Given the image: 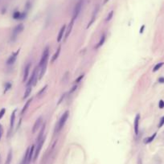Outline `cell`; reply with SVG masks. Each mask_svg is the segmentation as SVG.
Here are the masks:
<instances>
[{"instance_id":"obj_1","label":"cell","mask_w":164,"mask_h":164,"mask_svg":"<svg viewBox=\"0 0 164 164\" xmlns=\"http://www.w3.org/2000/svg\"><path fill=\"white\" fill-rule=\"evenodd\" d=\"M69 111H66L64 112V114L61 116L60 119L59 120V122L57 124V126H56V129H55V133H59L60 131L63 129V127L64 126V124L66 122L68 118H69Z\"/></svg>"},{"instance_id":"obj_2","label":"cell","mask_w":164,"mask_h":164,"mask_svg":"<svg viewBox=\"0 0 164 164\" xmlns=\"http://www.w3.org/2000/svg\"><path fill=\"white\" fill-rule=\"evenodd\" d=\"M83 5H84V0H79L77 3L76 4L74 10H73V20H75L78 17V15H80V13L81 11L82 7H83Z\"/></svg>"},{"instance_id":"obj_3","label":"cell","mask_w":164,"mask_h":164,"mask_svg":"<svg viewBox=\"0 0 164 164\" xmlns=\"http://www.w3.org/2000/svg\"><path fill=\"white\" fill-rule=\"evenodd\" d=\"M23 28H24L23 25L22 23H20V24H18L13 29L12 34H11V39L12 41H15L16 40V38L18 37V36L23 31Z\"/></svg>"},{"instance_id":"obj_4","label":"cell","mask_w":164,"mask_h":164,"mask_svg":"<svg viewBox=\"0 0 164 164\" xmlns=\"http://www.w3.org/2000/svg\"><path fill=\"white\" fill-rule=\"evenodd\" d=\"M48 56H49V47H47L44 50V52L42 54V56H41V59H40V61L39 64V69L41 68L42 66H44V64H47Z\"/></svg>"},{"instance_id":"obj_5","label":"cell","mask_w":164,"mask_h":164,"mask_svg":"<svg viewBox=\"0 0 164 164\" xmlns=\"http://www.w3.org/2000/svg\"><path fill=\"white\" fill-rule=\"evenodd\" d=\"M44 138H43L40 141L37 142V146H36V151H35L34 156H33V161H34V162L37 159V158H38V156H39V155H40V151H41V149H42V146H43V145H44Z\"/></svg>"},{"instance_id":"obj_6","label":"cell","mask_w":164,"mask_h":164,"mask_svg":"<svg viewBox=\"0 0 164 164\" xmlns=\"http://www.w3.org/2000/svg\"><path fill=\"white\" fill-rule=\"evenodd\" d=\"M19 53H20V50H18L17 52H15V53H13V54L7 59V65H11V64H13L15 62L16 59H17V56H18Z\"/></svg>"},{"instance_id":"obj_7","label":"cell","mask_w":164,"mask_h":164,"mask_svg":"<svg viewBox=\"0 0 164 164\" xmlns=\"http://www.w3.org/2000/svg\"><path fill=\"white\" fill-rule=\"evenodd\" d=\"M37 69H38V68H36V69H34L33 73H32V75L31 76L30 79H29V80H28V81H27V86H30V85H31L32 84H33L34 80L37 78Z\"/></svg>"},{"instance_id":"obj_8","label":"cell","mask_w":164,"mask_h":164,"mask_svg":"<svg viewBox=\"0 0 164 164\" xmlns=\"http://www.w3.org/2000/svg\"><path fill=\"white\" fill-rule=\"evenodd\" d=\"M42 122H43V118H42V117H40L36 122H35V123H34V126H33V127H32V134H35L36 131H37V129L40 128V125L42 124Z\"/></svg>"},{"instance_id":"obj_9","label":"cell","mask_w":164,"mask_h":164,"mask_svg":"<svg viewBox=\"0 0 164 164\" xmlns=\"http://www.w3.org/2000/svg\"><path fill=\"white\" fill-rule=\"evenodd\" d=\"M74 21L75 20H72V21H71V23L69 24V26H68V28L65 30V36H64V40H66L68 38H69V35H70V33H71V31H72V29H73V24H74Z\"/></svg>"},{"instance_id":"obj_10","label":"cell","mask_w":164,"mask_h":164,"mask_svg":"<svg viewBox=\"0 0 164 164\" xmlns=\"http://www.w3.org/2000/svg\"><path fill=\"white\" fill-rule=\"evenodd\" d=\"M139 121H140V114H137L135 119H134V133L136 135L138 134V128H139Z\"/></svg>"},{"instance_id":"obj_11","label":"cell","mask_w":164,"mask_h":164,"mask_svg":"<svg viewBox=\"0 0 164 164\" xmlns=\"http://www.w3.org/2000/svg\"><path fill=\"white\" fill-rule=\"evenodd\" d=\"M30 69H31V63H28V64L26 65L25 69H24V74H23V82L27 81V78H28Z\"/></svg>"},{"instance_id":"obj_12","label":"cell","mask_w":164,"mask_h":164,"mask_svg":"<svg viewBox=\"0 0 164 164\" xmlns=\"http://www.w3.org/2000/svg\"><path fill=\"white\" fill-rule=\"evenodd\" d=\"M98 11H99V6H97L96 8H95V10H94V11H93V13L91 21L89 22V23L88 26H87V28H89V27L93 24V23L95 21V20H96V16H97V13H98Z\"/></svg>"},{"instance_id":"obj_13","label":"cell","mask_w":164,"mask_h":164,"mask_svg":"<svg viewBox=\"0 0 164 164\" xmlns=\"http://www.w3.org/2000/svg\"><path fill=\"white\" fill-rule=\"evenodd\" d=\"M65 30H66V26L64 25L61 29L60 30V32H59V35H58V37H57V42H60L64 37V35L65 33Z\"/></svg>"},{"instance_id":"obj_14","label":"cell","mask_w":164,"mask_h":164,"mask_svg":"<svg viewBox=\"0 0 164 164\" xmlns=\"http://www.w3.org/2000/svg\"><path fill=\"white\" fill-rule=\"evenodd\" d=\"M34 150H35V146H31V147H30L29 150V154H28V160H27V164H29L32 159H33V155H34Z\"/></svg>"},{"instance_id":"obj_15","label":"cell","mask_w":164,"mask_h":164,"mask_svg":"<svg viewBox=\"0 0 164 164\" xmlns=\"http://www.w3.org/2000/svg\"><path fill=\"white\" fill-rule=\"evenodd\" d=\"M29 150H30V147L29 148L27 149L25 154H24V156L20 162V164H27V160H28V154H29Z\"/></svg>"},{"instance_id":"obj_16","label":"cell","mask_w":164,"mask_h":164,"mask_svg":"<svg viewBox=\"0 0 164 164\" xmlns=\"http://www.w3.org/2000/svg\"><path fill=\"white\" fill-rule=\"evenodd\" d=\"M15 112H16V110H14V112L11 113V122H10V128H11V129H12L13 127H14L15 120Z\"/></svg>"},{"instance_id":"obj_17","label":"cell","mask_w":164,"mask_h":164,"mask_svg":"<svg viewBox=\"0 0 164 164\" xmlns=\"http://www.w3.org/2000/svg\"><path fill=\"white\" fill-rule=\"evenodd\" d=\"M31 101H32V98L29 99V100L26 102V104L24 105V106H23V109H22V111H21V114H22V115H23V114H24V113L27 111V108L29 107V105H30Z\"/></svg>"},{"instance_id":"obj_18","label":"cell","mask_w":164,"mask_h":164,"mask_svg":"<svg viewBox=\"0 0 164 164\" xmlns=\"http://www.w3.org/2000/svg\"><path fill=\"white\" fill-rule=\"evenodd\" d=\"M60 49H61V47L60 46V47H58V49L56 50V52H55V54L53 55L52 58V60H51V62H52V63H53V62H54L55 60H56V59L58 58L59 54H60Z\"/></svg>"},{"instance_id":"obj_19","label":"cell","mask_w":164,"mask_h":164,"mask_svg":"<svg viewBox=\"0 0 164 164\" xmlns=\"http://www.w3.org/2000/svg\"><path fill=\"white\" fill-rule=\"evenodd\" d=\"M11 160H12V151L10 150V151L7 155V160L5 162V164H11Z\"/></svg>"},{"instance_id":"obj_20","label":"cell","mask_w":164,"mask_h":164,"mask_svg":"<svg viewBox=\"0 0 164 164\" xmlns=\"http://www.w3.org/2000/svg\"><path fill=\"white\" fill-rule=\"evenodd\" d=\"M44 129H45V125H44V126H43V128L41 129V130H40V134H39V136L37 137V142H39V141H40L43 138H44Z\"/></svg>"},{"instance_id":"obj_21","label":"cell","mask_w":164,"mask_h":164,"mask_svg":"<svg viewBox=\"0 0 164 164\" xmlns=\"http://www.w3.org/2000/svg\"><path fill=\"white\" fill-rule=\"evenodd\" d=\"M31 93V85L30 86H27V89H26V91H25V93H24V96H23V98H27Z\"/></svg>"},{"instance_id":"obj_22","label":"cell","mask_w":164,"mask_h":164,"mask_svg":"<svg viewBox=\"0 0 164 164\" xmlns=\"http://www.w3.org/2000/svg\"><path fill=\"white\" fill-rule=\"evenodd\" d=\"M105 35H103V36H102V39L100 40L99 43H98V44L96 46V49L99 48L101 46H102V45H103V44H104V42H105Z\"/></svg>"},{"instance_id":"obj_23","label":"cell","mask_w":164,"mask_h":164,"mask_svg":"<svg viewBox=\"0 0 164 164\" xmlns=\"http://www.w3.org/2000/svg\"><path fill=\"white\" fill-rule=\"evenodd\" d=\"M155 137H156V133H155L152 136H151V137H149V138H146V139H145V141H144V143L147 144V143H150V142H151L155 139Z\"/></svg>"},{"instance_id":"obj_24","label":"cell","mask_w":164,"mask_h":164,"mask_svg":"<svg viewBox=\"0 0 164 164\" xmlns=\"http://www.w3.org/2000/svg\"><path fill=\"white\" fill-rule=\"evenodd\" d=\"M21 15L22 14L20 11H15L13 14V18L15 20H21Z\"/></svg>"},{"instance_id":"obj_25","label":"cell","mask_w":164,"mask_h":164,"mask_svg":"<svg viewBox=\"0 0 164 164\" xmlns=\"http://www.w3.org/2000/svg\"><path fill=\"white\" fill-rule=\"evenodd\" d=\"M164 64V63L163 62H161V63H158V64H157L155 66V68H154V69H153V72H156V71H158V69H160L161 68H162V66Z\"/></svg>"},{"instance_id":"obj_26","label":"cell","mask_w":164,"mask_h":164,"mask_svg":"<svg viewBox=\"0 0 164 164\" xmlns=\"http://www.w3.org/2000/svg\"><path fill=\"white\" fill-rule=\"evenodd\" d=\"M113 11H111L108 14V15H107V18L105 19V21H106V22L109 21V20L113 18Z\"/></svg>"},{"instance_id":"obj_27","label":"cell","mask_w":164,"mask_h":164,"mask_svg":"<svg viewBox=\"0 0 164 164\" xmlns=\"http://www.w3.org/2000/svg\"><path fill=\"white\" fill-rule=\"evenodd\" d=\"M5 113H6V109H5L4 108H3V109H2L1 110H0V119H1V118L4 116Z\"/></svg>"},{"instance_id":"obj_28","label":"cell","mask_w":164,"mask_h":164,"mask_svg":"<svg viewBox=\"0 0 164 164\" xmlns=\"http://www.w3.org/2000/svg\"><path fill=\"white\" fill-rule=\"evenodd\" d=\"M84 76H85V75L84 74H82V75H80L76 80H75V82H76V83L77 84V83H79V82H80V80H82V79H83L84 78Z\"/></svg>"},{"instance_id":"obj_29","label":"cell","mask_w":164,"mask_h":164,"mask_svg":"<svg viewBox=\"0 0 164 164\" xmlns=\"http://www.w3.org/2000/svg\"><path fill=\"white\" fill-rule=\"evenodd\" d=\"M158 107H159L160 109H163V108H164V102H163L162 100H160V101H159Z\"/></svg>"},{"instance_id":"obj_30","label":"cell","mask_w":164,"mask_h":164,"mask_svg":"<svg viewBox=\"0 0 164 164\" xmlns=\"http://www.w3.org/2000/svg\"><path fill=\"white\" fill-rule=\"evenodd\" d=\"M163 125H164V117H162V118H161L160 122H159V124H158V128H161Z\"/></svg>"},{"instance_id":"obj_31","label":"cell","mask_w":164,"mask_h":164,"mask_svg":"<svg viewBox=\"0 0 164 164\" xmlns=\"http://www.w3.org/2000/svg\"><path fill=\"white\" fill-rule=\"evenodd\" d=\"M47 87V85H46V86H44V88H43V89H41V90H40V91L39 92L38 95H39V96H41V95H42V93H44V91L46 90Z\"/></svg>"},{"instance_id":"obj_32","label":"cell","mask_w":164,"mask_h":164,"mask_svg":"<svg viewBox=\"0 0 164 164\" xmlns=\"http://www.w3.org/2000/svg\"><path fill=\"white\" fill-rule=\"evenodd\" d=\"M11 87V85L10 83H7V84H6V87H5V89H5V92H7L8 89H10Z\"/></svg>"},{"instance_id":"obj_33","label":"cell","mask_w":164,"mask_h":164,"mask_svg":"<svg viewBox=\"0 0 164 164\" xmlns=\"http://www.w3.org/2000/svg\"><path fill=\"white\" fill-rule=\"evenodd\" d=\"M76 89H77V85H74V86H73V87L72 88V89H71V90L69 91V93H73V92H74V91H75V90H76Z\"/></svg>"},{"instance_id":"obj_34","label":"cell","mask_w":164,"mask_h":164,"mask_svg":"<svg viewBox=\"0 0 164 164\" xmlns=\"http://www.w3.org/2000/svg\"><path fill=\"white\" fill-rule=\"evenodd\" d=\"M2 136H3V127H2V125L0 124V140L2 138Z\"/></svg>"},{"instance_id":"obj_35","label":"cell","mask_w":164,"mask_h":164,"mask_svg":"<svg viewBox=\"0 0 164 164\" xmlns=\"http://www.w3.org/2000/svg\"><path fill=\"white\" fill-rule=\"evenodd\" d=\"M64 97H65V94H63V95L61 96V97H60V99L59 100V102H58V104H60V103L62 102V101L64 99Z\"/></svg>"},{"instance_id":"obj_36","label":"cell","mask_w":164,"mask_h":164,"mask_svg":"<svg viewBox=\"0 0 164 164\" xmlns=\"http://www.w3.org/2000/svg\"><path fill=\"white\" fill-rule=\"evenodd\" d=\"M158 82L159 83H164V77H160L158 79Z\"/></svg>"},{"instance_id":"obj_37","label":"cell","mask_w":164,"mask_h":164,"mask_svg":"<svg viewBox=\"0 0 164 164\" xmlns=\"http://www.w3.org/2000/svg\"><path fill=\"white\" fill-rule=\"evenodd\" d=\"M144 28H145V25H142V27L140 28V31H139L140 33H142L143 31H144Z\"/></svg>"},{"instance_id":"obj_38","label":"cell","mask_w":164,"mask_h":164,"mask_svg":"<svg viewBox=\"0 0 164 164\" xmlns=\"http://www.w3.org/2000/svg\"><path fill=\"white\" fill-rule=\"evenodd\" d=\"M109 1V0H105V2H104V3H106L107 2Z\"/></svg>"}]
</instances>
